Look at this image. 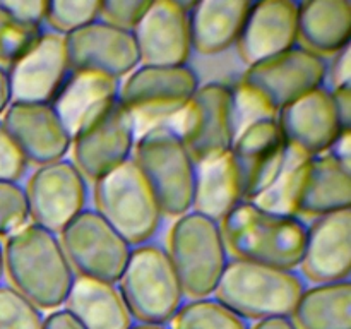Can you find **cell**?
<instances>
[{"label":"cell","mask_w":351,"mask_h":329,"mask_svg":"<svg viewBox=\"0 0 351 329\" xmlns=\"http://www.w3.org/2000/svg\"><path fill=\"white\" fill-rule=\"evenodd\" d=\"M3 276L40 310H57L64 305L74 283V271L65 257L58 235L27 223L7 236Z\"/></svg>","instance_id":"obj_1"},{"label":"cell","mask_w":351,"mask_h":329,"mask_svg":"<svg viewBox=\"0 0 351 329\" xmlns=\"http://www.w3.org/2000/svg\"><path fill=\"white\" fill-rule=\"evenodd\" d=\"M219 228L226 250L235 259L287 271L300 266L307 225L297 216L280 215L242 201L219 221Z\"/></svg>","instance_id":"obj_2"},{"label":"cell","mask_w":351,"mask_h":329,"mask_svg":"<svg viewBox=\"0 0 351 329\" xmlns=\"http://www.w3.org/2000/svg\"><path fill=\"white\" fill-rule=\"evenodd\" d=\"M305 283L295 271L242 259H228L215 298L239 317L250 321L291 317Z\"/></svg>","instance_id":"obj_3"},{"label":"cell","mask_w":351,"mask_h":329,"mask_svg":"<svg viewBox=\"0 0 351 329\" xmlns=\"http://www.w3.org/2000/svg\"><path fill=\"white\" fill-rule=\"evenodd\" d=\"M132 160L149 182L163 216L178 218L192 211L195 161L171 123L139 134Z\"/></svg>","instance_id":"obj_4"},{"label":"cell","mask_w":351,"mask_h":329,"mask_svg":"<svg viewBox=\"0 0 351 329\" xmlns=\"http://www.w3.org/2000/svg\"><path fill=\"white\" fill-rule=\"evenodd\" d=\"M167 254L185 297L208 298L228 264V250L219 223L189 211L175 218L168 230Z\"/></svg>","instance_id":"obj_5"},{"label":"cell","mask_w":351,"mask_h":329,"mask_svg":"<svg viewBox=\"0 0 351 329\" xmlns=\"http://www.w3.org/2000/svg\"><path fill=\"white\" fill-rule=\"evenodd\" d=\"M95 211L113 226L130 247L151 242L163 219L149 182L130 158L93 182Z\"/></svg>","instance_id":"obj_6"},{"label":"cell","mask_w":351,"mask_h":329,"mask_svg":"<svg viewBox=\"0 0 351 329\" xmlns=\"http://www.w3.org/2000/svg\"><path fill=\"white\" fill-rule=\"evenodd\" d=\"M130 315L144 324H167L184 305V290L165 247L147 242L132 247L119 280Z\"/></svg>","instance_id":"obj_7"},{"label":"cell","mask_w":351,"mask_h":329,"mask_svg":"<svg viewBox=\"0 0 351 329\" xmlns=\"http://www.w3.org/2000/svg\"><path fill=\"white\" fill-rule=\"evenodd\" d=\"M199 77L189 65H139L120 86L119 99L132 115L137 136L171 123L199 89Z\"/></svg>","instance_id":"obj_8"},{"label":"cell","mask_w":351,"mask_h":329,"mask_svg":"<svg viewBox=\"0 0 351 329\" xmlns=\"http://www.w3.org/2000/svg\"><path fill=\"white\" fill-rule=\"evenodd\" d=\"M328 62L302 47L249 65L237 86L249 93L269 117L300 96L326 86Z\"/></svg>","instance_id":"obj_9"},{"label":"cell","mask_w":351,"mask_h":329,"mask_svg":"<svg viewBox=\"0 0 351 329\" xmlns=\"http://www.w3.org/2000/svg\"><path fill=\"white\" fill-rule=\"evenodd\" d=\"M58 240L75 276L117 284L129 260L130 243L95 209H84Z\"/></svg>","instance_id":"obj_10"},{"label":"cell","mask_w":351,"mask_h":329,"mask_svg":"<svg viewBox=\"0 0 351 329\" xmlns=\"http://www.w3.org/2000/svg\"><path fill=\"white\" fill-rule=\"evenodd\" d=\"M171 125L195 163L228 153L237 136L232 88L221 82L199 86Z\"/></svg>","instance_id":"obj_11"},{"label":"cell","mask_w":351,"mask_h":329,"mask_svg":"<svg viewBox=\"0 0 351 329\" xmlns=\"http://www.w3.org/2000/svg\"><path fill=\"white\" fill-rule=\"evenodd\" d=\"M137 132L129 110L117 99L72 137V163L96 182L132 158Z\"/></svg>","instance_id":"obj_12"},{"label":"cell","mask_w":351,"mask_h":329,"mask_svg":"<svg viewBox=\"0 0 351 329\" xmlns=\"http://www.w3.org/2000/svg\"><path fill=\"white\" fill-rule=\"evenodd\" d=\"M24 192L31 221L58 235L86 209L88 180L71 160L64 158L36 167Z\"/></svg>","instance_id":"obj_13"},{"label":"cell","mask_w":351,"mask_h":329,"mask_svg":"<svg viewBox=\"0 0 351 329\" xmlns=\"http://www.w3.org/2000/svg\"><path fill=\"white\" fill-rule=\"evenodd\" d=\"M72 72H93L120 81L141 65L132 31L98 19L65 36Z\"/></svg>","instance_id":"obj_14"},{"label":"cell","mask_w":351,"mask_h":329,"mask_svg":"<svg viewBox=\"0 0 351 329\" xmlns=\"http://www.w3.org/2000/svg\"><path fill=\"white\" fill-rule=\"evenodd\" d=\"M243 201H256L283 171L288 146L276 119H261L243 127L232 144Z\"/></svg>","instance_id":"obj_15"},{"label":"cell","mask_w":351,"mask_h":329,"mask_svg":"<svg viewBox=\"0 0 351 329\" xmlns=\"http://www.w3.org/2000/svg\"><path fill=\"white\" fill-rule=\"evenodd\" d=\"M12 101L53 103L72 74L65 36L43 31L36 43L7 69Z\"/></svg>","instance_id":"obj_16"},{"label":"cell","mask_w":351,"mask_h":329,"mask_svg":"<svg viewBox=\"0 0 351 329\" xmlns=\"http://www.w3.org/2000/svg\"><path fill=\"white\" fill-rule=\"evenodd\" d=\"M288 149L314 158L331 151L343 132L328 86L300 96L276 115Z\"/></svg>","instance_id":"obj_17"},{"label":"cell","mask_w":351,"mask_h":329,"mask_svg":"<svg viewBox=\"0 0 351 329\" xmlns=\"http://www.w3.org/2000/svg\"><path fill=\"white\" fill-rule=\"evenodd\" d=\"M187 7L177 0L149 2L132 31L141 65H187L192 53Z\"/></svg>","instance_id":"obj_18"},{"label":"cell","mask_w":351,"mask_h":329,"mask_svg":"<svg viewBox=\"0 0 351 329\" xmlns=\"http://www.w3.org/2000/svg\"><path fill=\"white\" fill-rule=\"evenodd\" d=\"M0 122L27 164L53 163L64 160L71 151L72 137L51 103L12 101Z\"/></svg>","instance_id":"obj_19"},{"label":"cell","mask_w":351,"mask_h":329,"mask_svg":"<svg viewBox=\"0 0 351 329\" xmlns=\"http://www.w3.org/2000/svg\"><path fill=\"white\" fill-rule=\"evenodd\" d=\"M302 274L314 284L348 281L351 271V211L319 216L307 225Z\"/></svg>","instance_id":"obj_20"},{"label":"cell","mask_w":351,"mask_h":329,"mask_svg":"<svg viewBox=\"0 0 351 329\" xmlns=\"http://www.w3.org/2000/svg\"><path fill=\"white\" fill-rule=\"evenodd\" d=\"M298 45V3L263 0L250 5L237 50L247 65L285 53Z\"/></svg>","instance_id":"obj_21"},{"label":"cell","mask_w":351,"mask_h":329,"mask_svg":"<svg viewBox=\"0 0 351 329\" xmlns=\"http://www.w3.org/2000/svg\"><path fill=\"white\" fill-rule=\"evenodd\" d=\"M252 2L249 0H202L189 3L192 51L218 55L237 45Z\"/></svg>","instance_id":"obj_22"},{"label":"cell","mask_w":351,"mask_h":329,"mask_svg":"<svg viewBox=\"0 0 351 329\" xmlns=\"http://www.w3.org/2000/svg\"><path fill=\"white\" fill-rule=\"evenodd\" d=\"M350 204L351 168L336 160L331 153L311 158L298 197V218L315 219L350 209Z\"/></svg>","instance_id":"obj_23"},{"label":"cell","mask_w":351,"mask_h":329,"mask_svg":"<svg viewBox=\"0 0 351 329\" xmlns=\"http://www.w3.org/2000/svg\"><path fill=\"white\" fill-rule=\"evenodd\" d=\"M351 40V5L346 0L298 3V47L322 58L335 57Z\"/></svg>","instance_id":"obj_24"},{"label":"cell","mask_w":351,"mask_h":329,"mask_svg":"<svg viewBox=\"0 0 351 329\" xmlns=\"http://www.w3.org/2000/svg\"><path fill=\"white\" fill-rule=\"evenodd\" d=\"M120 82L93 72H72L51 106L71 137L119 99Z\"/></svg>","instance_id":"obj_25"},{"label":"cell","mask_w":351,"mask_h":329,"mask_svg":"<svg viewBox=\"0 0 351 329\" xmlns=\"http://www.w3.org/2000/svg\"><path fill=\"white\" fill-rule=\"evenodd\" d=\"M64 305L84 329L132 328V315L112 283L75 276Z\"/></svg>","instance_id":"obj_26"},{"label":"cell","mask_w":351,"mask_h":329,"mask_svg":"<svg viewBox=\"0 0 351 329\" xmlns=\"http://www.w3.org/2000/svg\"><path fill=\"white\" fill-rule=\"evenodd\" d=\"M243 201L242 184L232 153L195 163L192 211L219 223Z\"/></svg>","instance_id":"obj_27"},{"label":"cell","mask_w":351,"mask_h":329,"mask_svg":"<svg viewBox=\"0 0 351 329\" xmlns=\"http://www.w3.org/2000/svg\"><path fill=\"white\" fill-rule=\"evenodd\" d=\"M290 319L297 329H351L350 280L305 288Z\"/></svg>","instance_id":"obj_28"},{"label":"cell","mask_w":351,"mask_h":329,"mask_svg":"<svg viewBox=\"0 0 351 329\" xmlns=\"http://www.w3.org/2000/svg\"><path fill=\"white\" fill-rule=\"evenodd\" d=\"M308 160L311 158L302 156V154L288 149L287 163H285L280 177L276 178V182L264 194H261L256 201L250 202L257 204L259 208L267 209V211L297 216L298 197H300L302 185H304Z\"/></svg>","instance_id":"obj_29"},{"label":"cell","mask_w":351,"mask_h":329,"mask_svg":"<svg viewBox=\"0 0 351 329\" xmlns=\"http://www.w3.org/2000/svg\"><path fill=\"white\" fill-rule=\"evenodd\" d=\"M170 322V329H249L242 317L211 297L184 304Z\"/></svg>","instance_id":"obj_30"},{"label":"cell","mask_w":351,"mask_h":329,"mask_svg":"<svg viewBox=\"0 0 351 329\" xmlns=\"http://www.w3.org/2000/svg\"><path fill=\"white\" fill-rule=\"evenodd\" d=\"M43 33L41 26H33L17 19L0 2V67L16 64Z\"/></svg>","instance_id":"obj_31"},{"label":"cell","mask_w":351,"mask_h":329,"mask_svg":"<svg viewBox=\"0 0 351 329\" xmlns=\"http://www.w3.org/2000/svg\"><path fill=\"white\" fill-rule=\"evenodd\" d=\"M98 0H53L48 2L45 24L51 29V33L67 34L88 26L99 19Z\"/></svg>","instance_id":"obj_32"},{"label":"cell","mask_w":351,"mask_h":329,"mask_svg":"<svg viewBox=\"0 0 351 329\" xmlns=\"http://www.w3.org/2000/svg\"><path fill=\"white\" fill-rule=\"evenodd\" d=\"M0 329H43V314L10 284H0Z\"/></svg>","instance_id":"obj_33"},{"label":"cell","mask_w":351,"mask_h":329,"mask_svg":"<svg viewBox=\"0 0 351 329\" xmlns=\"http://www.w3.org/2000/svg\"><path fill=\"white\" fill-rule=\"evenodd\" d=\"M29 221L26 192L19 182L0 180V236L7 239Z\"/></svg>","instance_id":"obj_34"},{"label":"cell","mask_w":351,"mask_h":329,"mask_svg":"<svg viewBox=\"0 0 351 329\" xmlns=\"http://www.w3.org/2000/svg\"><path fill=\"white\" fill-rule=\"evenodd\" d=\"M147 7L146 0H108L99 5V19L120 29L134 31Z\"/></svg>","instance_id":"obj_35"},{"label":"cell","mask_w":351,"mask_h":329,"mask_svg":"<svg viewBox=\"0 0 351 329\" xmlns=\"http://www.w3.org/2000/svg\"><path fill=\"white\" fill-rule=\"evenodd\" d=\"M27 167L23 153L0 122V180L19 182L26 175Z\"/></svg>","instance_id":"obj_36"},{"label":"cell","mask_w":351,"mask_h":329,"mask_svg":"<svg viewBox=\"0 0 351 329\" xmlns=\"http://www.w3.org/2000/svg\"><path fill=\"white\" fill-rule=\"evenodd\" d=\"M2 5L23 23L41 26L47 16L48 2L47 0H9L2 2Z\"/></svg>","instance_id":"obj_37"},{"label":"cell","mask_w":351,"mask_h":329,"mask_svg":"<svg viewBox=\"0 0 351 329\" xmlns=\"http://www.w3.org/2000/svg\"><path fill=\"white\" fill-rule=\"evenodd\" d=\"M350 53V47H346L341 51H338L335 57H331V62L328 64V74H326V82H331L329 89L351 84Z\"/></svg>","instance_id":"obj_38"},{"label":"cell","mask_w":351,"mask_h":329,"mask_svg":"<svg viewBox=\"0 0 351 329\" xmlns=\"http://www.w3.org/2000/svg\"><path fill=\"white\" fill-rule=\"evenodd\" d=\"M335 103V110L338 113V119L341 122L343 129L350 130L351 123V84L339 86V88L329 89Z\"/></svg>","instance_id":"obj_39"},{"label":"cell","mask_w":351,"mask_h":329,"mask_svg":"<svg viewBox=\"0 0 351 329\" xmlns=\"http://www.w3.org/2000/svg\"><path fill=\"white\" fill-rule=\"evenodd\" d=\"M43 329H84L81 322L74 317L65 308H57L51 310L47 317L43 319Z\"/></svg>","instance_id":"obj_40"},{"label":"cell","mask_w":351,"mask_h":329,"mask_svg":"<svg viewBox=\"0 0 351 329\" xmlns=\"http://www.w3.org/2000/svg\"><path fill=\"white\" fill-rule=\"evenodd\" d=\"M329 153L332 154V156L336 158V160L341 161L343 164H346V167L351 168V146H350V130H346V132H343L341 136H339V139L336 141L335 146L331 147V151Z\"/></svg>","instance_id":"obj_41"},{"label":"cell","mask_w":351,"mask_h":329,"mask_svg":"<svg viewBox=\"0 0 351 329\" xmlns=\"http://www.w3.org/2000/svg\"><path fill=\"white\" fill-rule=\"evenodd\" d=\"M249 329H297L291 319L276 317V319H264V321L254 322Z\"/></svg>","instance_id":"obj_42"},{"label":"cell","mask_w":351,"mask_h":329,"mask_svg":"<svg viewBox=\"0 0 351 329\" xmlns=\"http://www.w3.org/2000/svg\"><path fill=\"white\" fill-rule=\"evenodd\" d=\"M10 103H12V98H10L9 74H7V69L0 67V117L3 115Z\"/></svg>","instance_id":"obj_43"},{"label":"cell","mask_w":351,"mask_h":329,"mask_svg":"<svg viewBox=\"0 0 351 329\" xmlns=\"http://www.w3.org/2000/svg\"><path fill=\"white\" fill-rule=\"evenodd\" d=\"M130 329H170L167 324H144V322H139V324L132 326Z\"/></svg>","instance_id":"obj_44"},{"label":"cell","mask_w":351,"mask_h":329,"mask_svg":"<svg viewBox=\"0 0 351 329\" xmlns=\"http://www.w3.org/2000/svg\"><path fill=\"white\" fill-rule=\"evenodd\" d=\"M3 278V250H2V243H0V280Z\"/></svg>","instance_id":"obj_45"}]
</instances>
